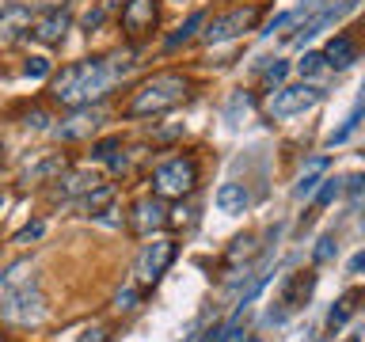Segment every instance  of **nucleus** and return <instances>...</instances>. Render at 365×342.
Here are the masks:
<instances>
[{
	"label": "nucleus",
	"instance_id": "nucleus-11",
	"mask_svg": "<svg viewBox=\"0 0 365 342\" xmlns=\"http://www.w3.org/2000/svg\"><path fill=\"white\" fill-rule=\"evenodd\" d=\"M65 31H68V11L65 8H50L46 16H34V23H31V34L42 46H61Z\"/></svg>",
	"mask_w": 365,
	"mask_h": 342
},
{
	"label": "nucleus",
	"instance_id": "nucleus-42",
	"mask_svg": "<svg viewBox=\"0 0 365 342\" xmlns=\"http://www.w3.org/2000/svg\"><path fill=\"white\" fill-rule=\"evenodd\" d=\"M255 342H259V338H255Z\"/></svg>",
	"mask_w": 365,
	"mask_h": 342
},
{
	"label": "nucleus",
	"instance_id": "nucleus-33",
	"mask_svg": "<svg viewBox=\"0 0 365 342\" xmlns=\"http://www.w3.org/2000/svg\"><path fill=\"white\" fill-rule=\"evenodd\" d=\"M285 73H289V65H285V61H274V65L267 68V80H270V84H282Z\"/></svg>",
	"mask_w": 365,
	"mask_h": 342
},
{
	"label": "nucleus",
	"instance_id": "nucleus-3",
	"mask_svg": "<svg viewBox=\"0 0 365 342\" xmlns=\"http://www.w3.org/2000/svg\"><path fill=\"white\" fill-rule=\"evenodd\" d=\"M187 95H190V84L179 73H156L153 80H145V84L133 91V99L125 103V114H130V118H153V114H164L171 107H179Z\"/></svg>",
	"mask_w": 365,
	"mask_h": 342
},
{
	"label": "nucleus",
	"instance_id": "nucleus-21",
	"mask_svg": "<svg viewBox=\"0 0 365 342\" xmlns=\"http://www.w3.org/2000/svg\"><path fill=\"white\" fill-rule=\"evenodd\" d=\"M114 202V187H107V182H99L91 194H84V213L88 217H99V213H107V205Z\"/></svg>",
	"mask_w": 365,
	"mask_h": 342
},
{
	"label": "nucleus",
	"instance_id": "nucleus-25",
	"mask_svg": "<svg viewBox=\"0 0 365 342\" xmlns=\"http://www.w3.org/2000/svg\"><path fill=\"white\" fill-rule=\"evenodd\" d=\"M335 255H339V244H335V236H319V239H316V251H312L316 266H324V262H331Z\"/></svg>",
	"mask_w": 365,
	"mask_h": 342
},
{
	"label": "nucleus",
	"instance_id": "nucleus-32",
	"mask_svg": "<svg viewBox=\"0 0 365 342\" xmlns=\"http://www.w3.org/2000/svg\"><path fill=\"white\" fill-rule=\"evenodd\" d=\"M137 301H141V296H137V289H122V293H118V308H122V312H133Z\"/></svg>",
	"mask_w": 365,
	"mask_h": 342
},
{
	"label": "nucleus",
	"instance_id": "nucleus-24",
	"mask_svg": "<svg viewBox=\"0 0 365 342\" xmlns=\"http://www.w3.org/2000/svg\"><path fill=\"white\" fill-rule=\"evenodd\" d=\"M202 23H205V16H202V11H194V16H190L187 23H182V27H179L175 34H171V38H168L164 46H168V50H179V46L187 42V38H194V31H198Z\"/></svg>",
	"mask_w": 365,
	"mask_h": 342
},
{
	"label": "nucleus",
	"instance_id": "nucleus-38",
	"mask_svg": "<svg viewBox=\"0 0 365 342\" xmlns=\"http://www.w3.org/2000/svg\"><path fill=\"white\" fill-rule=\"evenodd\" d=\"M46 122H50V118H46L42 110H31V114H27V125H34V130H42Z\"/></svg>",
	"mask_w": 365,
	"mask_h": 342
},
{
	"label": "nucleus",
	"instance_id": "nucleus-13",
	"mask_svg": "<svg viewBox=\"0 0 365 342\" xmlns=\"http://www.w3.org/2000/svg\"><path fill=\"white\" fill-rule=\"evenodd\" d=\"M53 182H57V187L50 190V198H76V194H91L103 179L96 175V171H73V175H65V171H61Z\"/></svg>",
	"mask_w": 365,
	"mask_h": 342
},
{
	"label": "nucleus",
	"instance_id": "nucleus-1",
	"mask_svg": "<svg viewBox=\"0 0 365 342\" xmlns=\"http://www.w3.org/2000/svg\"><path fill=\"white\" fill-rule=\"evenodd\" d=\"M133 68L130 57H84V61H73L65 65L61 73L53 76V99L61 103V107H88L91 99L107 95V88L114 84L118 76H125Z\"/></svg>",
	"mask_w": 365,
	"mask_h": 342
},
{
	"label": "nucleus",
	"instance_id": "nucleus-14",
	"mask_svg": "<svg viewBox=\"0 0 365 342\" xmlns=\"http://www.w3.org/2000/svg\"><path fill=\"white\" fill-rule=\"evenodd\" d=\"M350 8H354V0H339V4H327V8L319 11L316 19H308L304 27L293 34V42H297V46H304L308 38H316V34L324 31V27H331V23H335V19H342V16H346V11H350Z\"/></svg>",
	"mask_w": 365,
	"mask_h": 342
},
{
	"label": "nucleus",
	"instance_id": "nucleus-34",
	"mask_svg": "<svg viewBox=\"0 0 365 342\" xmlns=\"http://www.w3.org/2000/svg\"><path fill=\"white\" fill-rule=\"evenodd\" d=\"M76 342H110V335L103 327H91V331H84V335H80Z\"/></svg>",
	"mask_w": 365,
	"mask_h": 342
},
{
	"label": "nucleus",
	"instance_id": "nucleus-20",
	"mask_svg": "<svg viewBox=\"0 0 365 342\" xmlns=\"http://www.w3.org/2000/svg\"><path fill=\"white\" fill-rule=\"evenodd\" d=\"M324 171H327V156H316L312 164L304 167V175H301V182H297V190H293L297 198H308V194L316 190V182L324 179Z\"/></svg>",
	"mask_w": 365,
	"mask_h": 342
},
{
	"label": "nucleus",
	"instance_id": "nucleus-22",
	"mask_svg": "<svg viewBox=\"0 0 365 342\" xmlns=\"http://www.w3.org/2000/svg\"><path fill=\"white\" fill-rule=\"evenodd\" d=\"M361 118H365V99H358V103H354L350 118L342 122V130H335V133L327 137V145H331V148H335V145H342V141H346V137H350V133H354V130H358V125H361Z\"/></svg>",
	"mask_w": 365,
	"mask_h": 342
},
{
	"label": "nucleus",
	"instance_id": "nucleus-7",
	"mask_svg": "<svg viewBox=\"0 0 365 342\" xmlns=\"http://www.w3.org/2000/svg\"><path fill=\"white\" fill-rule=\"evenodd\" d=\"M171 259H175V239H153V244L141 247V255L133 262V274L141 285H156L164 278V270L171 266Z\"/></svg>",
	"mask_w": 365,
	"mask_h": 342
},
{
	"label": "nucleus",
	"instance_id": "nucleus-31",
	"mask_svg": "<svg viewBox=\"0 0 365 342\" xmlns=\"http://www.w3.org/2000/svg\"><path fill=\"white\" fill-rule=\"evenodd\" d=\"M46 232V224L42 221H31L27 228H19V232H16V244H31V239H38Z\"/></svg>",
	"mask_w": 365,
	"mask_h": 342
},
{
	"label": "nucleus",
	"instance_id": "nucleus-19",
	"mask_svg": "<svg viewBox=\"0 0 365 342\" xmlns=\"http://www.w3.org/2000/svg\"><path fill=\"white\" fill-rule=\"evenodd\" d=\"M358 301H361V296L354 293V289H350V293H342L339 301H335V308H331V316H327V327H331V331H342V327H346V323H350V316L358 312Z\"/></svg>",
	"mask_w": 365,
	"mask_h": 342
},
{
	"label": "nucleus",
	"instance_id": "nucleus-29",
	"mask_svg": "<svg viewBox=\"0 0 365 342\" xmlns=\"http://www.w3.org/2000/svg\"><path fill=\"white\" fill-rule=\"evenodd\" d=\"M114 148H122V137H107V141H99L96 148H91V156H96V160H110Z\"/></svg>",
	"mask_w": 365,
	"mask_h": 342
},
{
	"label": "nucleus",
	"instance_id": "nucleus-17",
	"mask_svg": "<svg viewBox=\"0 0 365 342\" xmlns=\"http://www.w3.org/2000/svg\"><path fill=\"white\" fill-rule=\"evenodd\" d=\"M217 209H221L225 217H236L247 209V190L240 187V182H225L221 190H217Z\"/></svg>",
	"mask_w": 365,
	"mask_h": 342
},
{
	"label": "nucleus",
	"instance_id": "nucleus-28",
	"mask_svg": "<svg viewBox=\"0 0 365 342\" xmlns=\"http://www.w3.org/2000/svg\"><path fill=\"white\" fill-rule=\"evenodd\" d=\"M23 73H27L31 80H46V76H50V61H46V57H27Z\"/></svg>",
	"mask_w": 365,
	"mask_h": 342
},
{
	"label": "nucleus",
	"instance_id": "nucleus-18",
	"mask_svg": "<svg viewBox=\"0 0 365 342\" xmlns=\"http://www.w3.org/2000/svg\"><path fill=\"white\" fill-rule=\"evenodd\" d=\"M65 167H68V160H65L61 152H53V156L38 160L34 167H27V175H23V182H46V179H57Z\"/></svg>",
	"mask_w": 365,
	"mask_h": 342
},
{
	"label": "nucleus",
	"instance_id": "nucleus-2",
	"mask_svg": "<svg viewBox=\"0 0 365 342\" xmlns=\"http://www.w3.org/2000/svg\"><path fill=\"white\" fill-rule=\"evenodd\" d=\"M0 319L11 327H34L46 319V296L31 262H11L0 274Z\"/></svg>",
	"mask_w": 365,
	"mask_h": 342
},
{
	"label": "nucleus",
	"instance_id": "nucleus-12",
	"mask_svg": "<svg viewBox=\"0 0 365 342\" xmlns=\"http://www.w3.org/2000/svg\"><path fill=\"white\" fill-rule=\"evenodd\" d=\"M31 8L27 4H4L0 8V42H16L23 34H31Z\"/></svg>",
	"mask_w": 365,
	"mask_h": 342
},
{
	"label": "nucleus",
	"instance_id": "nucleus-26",
	"mask_svg": "<svg viewBox=\"0 0 365 342\" xmlns=\"http://www.w3.org/2000/svg\"><path fill=\"white\" fill-rule=\"evenodd\" d=\"M297 68H301V76H324L327 61H324V53H304L301 61H297Z\"/></svg>",
	"mask_w": 365,
	"mask_h": 342
},
{
	"label": "nucleus",
	"instance_id": "nucleus-40",
	"mask_svg": "<svg viewBox=\"0 0 365 342\" xmlns=\"http://www.w3.org/2000/svg\"><path fill=\"white\" fill-rule=\"evenodd\" d=\"M0 152H4V145H0Z\"/></svg>",
	"mask_w": 365,
	"mask_h": 342
},
{
	"label": "nucleus",
	"instance_id": "nucleus-41",
	"mask_svg": "<svg viewBox=\"0 0 365 342\" xmlns=\"http://www.w3.org/2000/svg\"><path fill=\"white\" fill-rule=\"evenodd\" d=\"M0 205H4V198H0Z\"/></svg>",
	"mask_w": 365,
	"mask_h": 342
},
{
	"label": "nucleus",
	"instance_id": "nucleus-36",
	"mask_svg": "<svg viewBox=\"0 0 365 342\" xmlns=\"http://www.w3.org/2000/svg\"><path fill=\"white\" fill-rule=\"evenodd\" d=\"M198 342H221V327H217V323H213V327H205L202 335H198Z\"/></svg>",
	"mask_w": 365,
	"mask_h": 342
},
{
	"label": "nucleus",
	"instance_id": "nucleus-16",
	"mask_svg": "<svg viewBox=\"0 0 365 342\" xmlns=\"http://www.w3.org/2000/svg\"><path fill=\"white\" fill-rule=\"evenodd\" d=\"M324 61H327V68H350L354 61H358V46L339 34V38H331V42H327Z\"/></svg>",
	"mask_w": 365,
	"mask_h": 342
},
{
	"label": "nucleus",
	"instance_id": "nucleus-15",
	"mask_svg": "<svg viewBox=\"0 0 365 342\" xmlns=\"http://www.w3.org/2000/svg\"><path fill=\"white\" fill-rule=\"evenodd\" d=\"M99 122H103L99 110H80V114L68 118V125H57V137H65V141H73V137H88V133L99 130Z\"/></svg>",
	"mask_w": 365,
	"mask_h": 342
},
{
	"label": "nucleus",
	"instance_id": "nucleus-37",
	"mask_svg": "<svg viewBox=\"0 0 365 342\" xmlns=\"http://www.w3.org/2000/svg\"><path fill=\"white\" fill-rule=\"evenodd\" d=\"M350 274H365V247L350 259Z\"/></svg>",
	"mask_w": 365,
	"mask_h": 342
},
{
	"label": "nucleus",
	"instance_id": "nucleus-39",
	"mask_svg": "<svg viewBox=\"0 0 365 342\" xmlns=\"http://www.w3.org/2000/svg\"><path fill=\"white\" fill-rule=\"evenodd\" d=\"M46 4H50V8H57V4H61V8H65V0H46Z\"/></svg>",
	"mask_w": 365,
	"mask_h": 342
},
{
	"label": "nucleus",
	"instance_id": "nucleus-23",
	"mask_svg": "<svg viewBox=\"0 0 365 342\" xmlns=\"http://www.w3.org/2000/svg\"><path fill=\"white\" fill-rule=\"evenodd\" d=\"M255 251H259L255 236H236V239H232V247H228V255H225V266H236L240 259H251Z\"/></svg>",
	"mask_w": 365,
	"mask_h": 342
},
{
	"label": "nucleus",
	"instance_id": "nucleus-8",
	"mask_svg": "<svg viewBox=\"0 0 365 342\" xmlns=\"http://www.w3.org/2000/svg\"><path fill=\"white\" fill-rule=\"evenodd\" d=\"M312 289H316V274L312 270H301V274H289V281H285V289H282V296H278V308H270L267 312V319L270 323H282L289 312H297L308 296H312Z\"/></svg>",
	"mask_w": 365,
	"mask_h": 342
},
{
	"label": "nucleus",
	"instance_id": "nucleus-9",
	"mask_svg": "<svg viewBox=\"0 0 365 342\" xmlns=\"http://www.w3.org/2000/svg\"><path fill=\"white\" fill-rule=\"evenodd\" d=\"M168 205H164V198L160 194H153V198H141L133 205V217H130V228L137 236H153L156 228H164L168 224Z\"/></svg>",
	"mask_w": 365,
	"mask_h": 342
},
{
	"label": "nucleus",
	"instance_id": "nucleus-4",
	"mask_svg": "<svg viewBox=\"0 0 365 342\" xmlns=\"http://www.w3.org/2000/svg\"><path fill=\"white\" fill-rule=\"evenodd\" d=\"M198 187V164L190 156H171L153 171V190L160 198H187Z\"/></svg>",
	"mask_w": 365,
	"mask_h": 342
},
{
	"label": "nucleus",
	"instance_id": "nucleus-27",
	"mask_svg": "<svg viewBox=\"0 0 365 342\" xmlns=\"http://www.w3.org/2000/svg\"><path fill=\"white\" fill-rule=\"evenodd\" d=\"M342 194V182L339 179H324V187H319V194H316V205H331Z\"/></svg>",
	"mask_w": 365,
	"mask_h": 342
},
{
	"label": "nucleus",
	"instance_id": "nucleus-30",
	"mask_svg": "<svg viewBox=\"0 0 365 342\" xmlns=\"http://www.w3.org/2000/svg\"><path fill=\"white\" fill-rule=\"evenodd\" d=\"M240 316H244V304H240V312H236L232 323L221 327V342H240V335H244V323H240Z\"/></svg>",
	"mask_w": 365,
	"mask_h": 342
},
{
	"label": "nucleus",
	"instance_id": "nucleus-6",
	"mask_svg": "<svg viewBox=\"0 0 365 342\" xmlns=\"http://www.w3.org/2000/svg\"><path fill=\"white\" fill-rule=\"evenodd\" d=\"M255 23H259V8H255V4L232 8V11H225V16H217V19L205 23L202 42H210V46H217V42H232V38H240L244 31L255 27Z\"/></svg>",
	"mask_w": 365,
	"mask_h": 342
},
{
	"label": "nucleus",
	"instance_id": "nucleus-10",
	"mask_svg": "<svg viewBox=\"0 0 365 342\" xmlns=\"http://www.w3.org/2000/svg\"><path fill=\"white\" fill-rule=\"evenodd\" d=\"M156 27V0H125L122 8V31L130 38H145Z\"/></svg>",
	"mask_w": 365,
	"mask_h": 342
},
{
	"label": "nucleus",
	"instance_id": "nucleus-35",
	"mask_svg": "<svg viewBox=\"0 0 365 342\" xmlns=\"http://www.w3.org/2000/svg\"><path fill=\"white\" fill-rule=\"evenodd\" d=\"M99 23H103V8H96V11H88V16H84V31H96Z\"/></svg>",
	"mask_w": 365,
	"mask_h": 342
},
{
	"label": "nucleus",
	"instance_id": "nucleus-5",
	"mask_svg": "<svg viewBox=\"0 0 365 342\" xmlns=\"http://www.w3.org/2000/svg\"><path fill=\"white\" fill-rule=\"evenodd\" d=\"M327 91L316 84H289V88H274V95L267 99V114L270 118H293V114L312 110Z\"/></svg>",
	"mask_w": 365,
	"mask_h": 342
}]
</instances>
